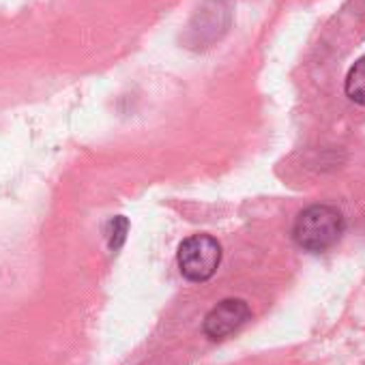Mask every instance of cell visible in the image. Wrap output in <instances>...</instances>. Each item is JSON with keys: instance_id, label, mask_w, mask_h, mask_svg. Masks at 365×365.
<instances>
[{"instance_id": "obj_2", "label": "cell", "mask_w": 365, "mask_h": 365, "mask_svg": "<svg viewBox=\"0 0 365 365\" xmlns=\"http://www.w3.org/2000/svg\"><path fill=\"white\" fill-rule=\"evenodd\" d=\"M178 269L190 282H209L222 262V245L211 235H194L178 245Z\"/></svg>"}, {"instance_id": "obj_5", "label": "cell", "mask_w": 365, "mask_h": 365, "mask_svg": "<svg viewBox=\"0 0 365 365\" xmlns=\"http://www.w3.org/2000/svg\"><path fill=\"white\" fill-rule=\"evenodd\" d=\"M127 230H129V222H127V217H123V215H118V217H114V220H110V224H108V247L112 250V252H118L120 247H123V243H125V239H127Z\"/></svg>"}, {"instance_id": "obj_1", "label": "cell", "mask_w": 365, "mask_h": 365, "mask_svg": "<svg viewBox=\"0 0 365 365\" xmlns=\"http://www.w3.org/2000/svg\"><path fill=\"white\" fill-rule=\"evenodd\" d=\"M346 220L341 211L331 205H312L299 213L292 226V241L309 254L331 250L344 235Z\"/></svg>"}, {"instance_id": "obj_4", "label": "cell", "mask_w": 365, "mask_h": 365, "mask_svg": "<svg viewBox=\"0 0 365 365\" xmlns=\"http://www.w3.org/2000/svg\"><path fill=\"white\" fill-rule=\"evenodd\" d=\"M344 91H346V97L359 106H365V56H361L350 69H348V76H346V82H344Z\"/></svg>"}, {"instance_id": "obj_3", "label": "cell", "mask_w": 365, "mask_h": 365, "mask_svg": "<svg viewBox=\"0 0 365 365\" xmlns=\"http://www.w3.org/2000/svg\"><path fill=\"white\" fill-rule=\"evenodd\" d=\"M252 316L250 305L243 299H224L220 301L202 322V331L209 339L220 341L239 331Z\"/></svg>"}]
</instances>
